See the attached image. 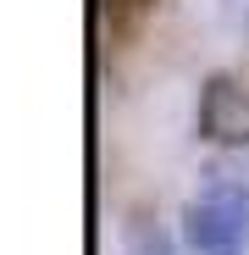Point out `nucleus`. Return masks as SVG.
Wrapping results in <instances>:
<instances>
[{"label":"nucleus","instance_id":"nucleus-1","mask_svg":"<svg viewBox=\"0 0 249 255\" xmlns=\"http://www.w3.org/2000/svg\"><path fill=\"white\" fill-rule=\"evenodd\" d=\"M183 244L188 255H249V183L211 172L183 200Z\"/></svg>","mask_w":249,"mask_h":255},{"label":"nucleus","instance_id":"nucleus-2","mask_svg":"<svg viewBox=\"0 0 249 255\" xmlns=\"http://www.w3.org/2000/svg\"><path fill=\"white\" fill-rule=\"evenodd\" d=\"M199 139L233 144V150L249 144V89H244L238 78L216 72V78L199 89Z\"/></svg>","mask_w":249,"mask_h":255},{"label":"nucleus","instance_id":"nucleus-3","mask_svg":"<svg viewBox=\"0 0 249 255\" xmlns=\"http://www.w3.org/2000/svg\"><path fill=\"white\" fill-rule=\"evenodd\" d=\"M122 255H177V250H172V233H166L155 217L133 211V217L122 222Z\"/></svg>","mask_w":249,"mask_h":255}]
</instances>
